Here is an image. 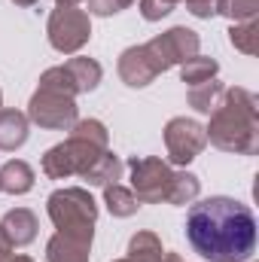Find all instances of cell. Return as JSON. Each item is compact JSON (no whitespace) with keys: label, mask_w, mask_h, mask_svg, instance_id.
I'll list each match as a JSON object with an SVG mask.
<instances>
[{"label":"cell","mask_w":259,"mask_h":262,"mask_svg":"<svg viewBox=\"0 0 259 262\" xmlns=\"http://www.w3.org/2000/svg\"><path fill=\"white\" fill-rule=\"evenodd\" d=\"M186 238L207 262H247L256 250V216L238 198L210 195L192 201Z\"/></svg>","instance_id":"6da1fadb"},{"label":"cell","mask_w":259,"mask_h":262,"mask_svg":"<svg viewBox=\"0 0 259 262\" xmlns=\"http://www.w3.org/2000/svg\"><path fill=\"white\" fill-rule=\"evenodd\" d=\"M204 134L223 152L253 156L259 149V98L247 89H226Z\"/></svg>","instance_id":"7a4b0ae2"},{"label":"cell","mask_w":259,"mask_h":262,"mask_svg":"<svg viewBox=\"0 0 259 262\" xmlns=\"http://www.w3.org/2000/svg\"><path fill=\"white\" fill-rule=\"evenodd\" d=\"M46 210H49V220H52V226L58 232L82 238V241L95 238L98 204H95V198H92L89 189H82V186L55 189L52 195L46 198Z\"/></svg>","instance_id":"3957f363"},{"label":"cell","mask_w":259,"mask_h":262,"mask_svg":"<svg viewBox=\"0 0 259 262\" xmlns=\"http://www.w3.org/2000/svg\"><path fill=\"white\" fill-rule=\"evenodd\" d=\"M101 152H104V146H95L92 140L70 134L67 140L55 143L52 149H46V156H43V174L49 180H67L73 174L82 177L98 162Z\"/></svg>","instance_id":"277c9868"},{"label":"cell","mask_w":259,"mask_h":262,"mask_svg":"<svg viewBox=\"0 0 259 262\" xmlns=\"http://www.w3.org/2000/svg\"><path fill=\"white\" fill-rule=\"evenodd\" d=\"M128 177H131V192L140 204H168L174 168L159 159V156H134L128 162Z\"/></svg>","instance_id":"5b68a950"},{"label":"cell","mask_w":259,"mask_h":262,"mask_svg":"<svg viewBox=\"0 0 259 262\" xmlns=\"http://www.w3.org/2000/svg\"><path fill=\"white\" fill-rule=\"evenodd\" d=\"M49 46L61 55H76L92 40V18L85 9L76 6H55L46 21Z\"/></svg>","instance_id":"8992f818"},{"label":"cell","mask_w":259,"mask_h":262,"mask_svg":"<svg viewBox=\"0 0 259 262\" xmlns=\"http://www.w3.org/2000/svg\"><path fill=\"white\" fill-rule=\"evenodd\" d=\"M28 122L40 125L46 131H70L79 119V107L73 98H67L61 92H49V89H37L28 101Z\"/></svg>","instance_id":"52a82bcc"},{"label":"cell","mask_w":259,"mask_h":262,"mask_svg":"<svg viewBox=\"0 0 259 262\" xmlns=\"http://www.w3.org/2000/svg\"><path fill=\"white\" fill-rule=\"evenodd\" d=\"M207 146V134L204 125L186 119V116H174L165 125V149H168V165L186 168L192 159L201 156V149Z\"/></svg>","instance_id":"ba28073f"},{"label":"cell","mask_w":259,"mask_h":262,"mask_svg":"<svg viewBox=\"0 0 259 262\" xmlns=\"http://www.w3.org/2000/svg\"><path fill=\"white\" fill-rule=\"evenodd\" d=\"M146 46H149V52L156 55V61L162 64V70H171V67L189 61L192 55H198L201 40H198V34H195L192 28L177 25V28H168L165 34L153 37Z\"/></svg>","instance_id":"9c48e42d"},{"label":"cell","mask_w":259,"mask_h":262,"mask_svg":"<svg viewBox=\"0 0 259 262\" xmlns=\"http://www.w3.org/2000/svg\"><path fill=\"white\" fill-rule=\"evenodd\" d=\"M165 70L156 61V55L149 52V46H128L122 55H119V79L128 85V89H143L149 85L156 76H162Z\"/></svg>","instance_id":"30bf717a"},{"label":"cell","mask_w":259,"mask_h":262,"mask_svg":"<svg viewBox=\"0 0 259 262\" xmlns=\"http://www.w3.org/2000/svg\"><path fill=\"white\" fill-rule=\"evenodd\" d=\"M0 229L6 232V238H9L12 247H28V244H34L40 226H37L34 210H28V207H12V210L3 213Z\"/></svg>","instance_id":"8fae6325"},{"label":"cell","mask_w":259,"mask_h":262,"mask_svg":"<svg viewBox=\"0 0 259 262\" xmlns=\"http://www.w3.org/2000/svg\"><path fill=\"white\" fill-rule=\"evenodd\" d=\"M92 253V241L73 238L64 232H55L46 241V262H89Z\"/></svg>","instance_id":"7c38bea8"},{"label":"cell","mask_w":259,"mask_h":262,"mask_svg":"<svg viewBox=\"0 0 259 262\" xmlns=\"http://www.w3.org/2000/svg\"><path fill=\"white\" fill-rule=\"evenodd\" d=\"M34 189V168L21 159H9L0 168V192L6 195H25Z\"/></svg>","instance_id":"4fadbf2b"},{"label":"cell","mask_w":259,"mask_h":262,"mask_svg":"<svg viewBox=\"0 0 259 262\" xmlns=\"http://www.w3.org/2000/svg\"><path fill=\"white\" fill-rule=\"evenodd\" d=\"M28 134H31V122H28L25 113H18V110H0V149L12 152V149L25 146Z\"/></svg>","instance_id":"5bb4252c"},{"label":"cell","mask_w":259,"mask_h":262,"mask_svg":"<svg viewBox=\"0 0 259 262\" xmlns=\"http://www.w3.org/2000/svg\"><path fill=\"white\" fill-rule=\"evenodd\" d=\"M122 171H125V165H122V159L116 156V152H110V149H104L101 156H98V162L82 174V180L89 183V186H113V183H119L122 180Z\"/></svg>","instance_id":"9a60e30c"},{"label":"cell","mask_w":259,"mask_h":262,"mask_svg":"<svg viewBox=\"0 0 259 262\" xmlns=\"http://www.w3.org/2000/svg\"><path fill=\"white\" fill-rule=\"evenodd\" d=\"M64 67H67V73L73 76V82H76V92H79V95H85V92H95V89L101 85V76H104V70H101V64H98L95 58L76 55V58L64 61Z\"/></svg>","instance_id":"2e32d148"},{"label":"cell","mask_w":259,"mask_h":262,"mask_svg":"<svg viewBox=\"0 0 259 262\" xmlns=\"http://www.w3.org/2000/svg\"><path fill=\"white\" fill-rule=\"evenodd\" d=\"M223 95H226V85H223V82H217V79H207V82H201V85H192V89H189L186 101H189V107H192V110L210 116V113L220 107Z\"/></svg>","instance_id":"e0dca14e"},{"label":"cell","mask_w":259,"mask_h":262,"mask_svg":"<svg viewBox=\"0 0 259 262\" xmlns=\"http://www.w3.org/2000/svg\"><path fill=\"white\" fill-rule=\"evenodd\" d=\"M165 250H162V241L156 232H134L128 241V259L131 262H162Z\"/></svg>","instance_id":"ac0fdd59"},{"label":"cell","mask_w":259,"mask_h":262,"mask_svg":"<svg viewBox=\"0 0 259 262\" xmlns=\"http://www.w3.org/2000/svg\"><path fill=\"white\" fill-rule=\"evenodd\" d=\"M217 73H220V64H217V58H210V55H192L189 61L180 64V79H183L189 89L207 82V79H217Z\"/></svg>","instance_id":"d6986e66"},{"label":"cell","mask_w":259,"mask_h":262,"mask_svg":"<svg viewBox=\"0 0 259 262\" xmlns=\"http://www.w3.org/2000/svg\"><path fill=\"white\" fill-rule=\"evenodd\" d=\"M104 204H107V210H110L113 216H119V220L134 216L137 207H140V201L134 198V192H131L128 186H122V183L104 186Z\"/></svg>","instance_id":"ffe728a7"},{"label":"cell","mask_w":259,"mask_h":262,"mask_svg":"<svg viewBox=\"0 0 259 262\" xmlns=\"http://www.w3.org/2000/svg\"><path fill=\"white\" fill-rule=\"evenodd\" d=\"M201 192V180L195 177L192 171H174V180H171V192H168V204H177V207H183V204H192L195 198Z\"/></svg>","instance_id":"44dd1931"},{"label":"cell","mask_w":259,"mask_h":262,"mask_svg":"<svg viewBox=\"0 0 259 262\" xmlns=\"http://www.w3.org/2000/svg\"><path fill=\"white\" fill-rule=\"evenodd\" d=\"M256 40H259V21L250 18V21H235L229 28V43L244 52V55H256Z\"/></svg>","instance_id":"7402d4cb"},{"label":"cell","mask_w":259,"mask_h":262,"mask_svg":"<svg viewBox=\"0 0 259 262\" xmlns=\"http://www.w3.org/2000/svg\"><path fill=\"white\" fill-rule=\"evenodd\" d=\"M40 89H49V92H61V95H67V98H76V95H79V92H76V82H73V76L67 73V67H64V64L43 70V76H40Z\"/></svg>","instance_id":"603a6c76"},{"label":"cell","mask_w":259,"mask_h":262,"mask_svg":"<svg viewBox=\"0 0 259 262\" xmlns=\"http://www.w3.org/2000/svg\"><path fill=\"white\" fill-rule=\"evenodd\" d=\"M259 12V0H220V15L235 21H250Z\"/></svg>","instance_id":"cb8c5ba5"},{"label":"cell","mask_w":259,"mask_h":262,"mask_svg":"<svg viewBox=\"0 0 259 262\" xmlns=\"http://www.w3.org/2000/svg\"><path fill=\"white\" fill-rule=\"evenodd\" d=\"M70 134L85 137V140H92L95 146H104V149L110 143V131H107V125L101 119H76V125L70 128Z\"/></svg>","instance_id":"d4e9b609"},{"label":"cell","mask_w":259,"mask_h":262,"mask_svg":"<svg viewBox=\"0 0 259 262\" xmlns=\"http://www.w3.org/2000/svg\"><path fill=\"white\" fill-rule=\"evenodd\" d=\"M85 3H89V15H116L128 9L134 0H85Z\"/></svg>","instance_id":"484cf974"},{"label":"cell","mask_w":259,"mask_h":262,"mask_svg":"<svg viewBox=\"0 0 259 262\" xmlns=\"http://www.w3.org/2000/svg\"><path fill=\"white\" fill-rule=\"evenodd\" d=\"M140 15L146 18V21H162L165 15H171L174 12V6H168V3H162V0H140Z\"/></svg>","instance_id":"4316f807"},{"label":"cell","mask_w":259,"mask_h":262,"mask_svg":"<svg viewBox=\"0 0 259 262\" xmlns=\"http://www.w3.org/2000/svg\"><path fill=\"white\" fill-rule=\"evenodd\" d=\"M186 9L195 18H213L220 15V0H186Z\"/></svg>","instance_id":"83f0119b"},{"label":"cell","mask_w":259,"mask_h":262,"mask_svg":"<svg viewBox=\"0 0 259 262\" xmlns=\"http://www.w3.org/2000/svg\"><path fill=\"white\" fill-rule=\"evenodd\" d=\"M12 253V244H9V238H6V232L0 229V259H6Z\"/></svg>","instance_id":"f1b7e54d"},{"label":"cell","mask_w":259,"mask_h":262,"mask_svg":"<svg viewBox=\"0 0 259 262\" xmlns=\"http://www.w3.org/2000/svg\"><path fill=\"white\" fill-rule=\"evenodd\" d=\"M0 262H34L31 256H25V253H9L6 259H0Z\"/></svg>","instance_id":"f546056e"},{"label":"cell","mask_w":259,"mask_h":262,"mask_svg":"<svg viewBox=\"0 0 259 262\" xmlns=\"http://www.w3.org/2000/svg\"><path fill=\"white\" fill-rule=\"evenodd\" d=\"M79 3H85V0H55V6H79Z\"/></svg>","instance_id":"4dcf8cb0"},{"label":"cell","mask_w":259,"mask_h":262,"mask_svg":"<svg viewBox=\"0 0 259 262\" xmlns=\"http://www.w3.org/2000/svg\"><path fill=\"white\" fill-rule=\"evenodd\" d=\"M162 262H183V259H180V253H165Z\"/></svg>","instance_id":"1f68e13d"},{"label":"cell","mask_w":259,"mask_h":262,"mask_svg":"<svg viewBox=\"0 0 259 262\" xmlns=\"http://www.w3.org/2000/svg\"><path fill=\"white\" fill-rule=\"evenodd\" d=\"M15 6H34V3H40V0H12Z\"/></svg>","instance_id":"d6a6232c"},{"label":"cell","mask_w":259,"mask_h":262,"mask_svg":"<svg viewBox=\"0 0 259 262\" xmlns=\"http://www.w3.org/2000/svg\"><path fill=\"white\" fill-rule=\"evenodd\" d=\"M113 262H131V259H128V256H125V259H113Z\"/></svg>","instance_id":"836d02e7"},{"label":"cell","mask_w":259,"mask_h":262,"mask_svg":"<svg viewBox=\"0 0 259 262\" xmlns=\"http://www.w3.org/2000/svg\"><path fill=\"white\" fill-rule=\"evenodd\" d=\"M0 104H3V92H0Z\"/></svg>","instance_id":"e575fe53"}]
</instances>
